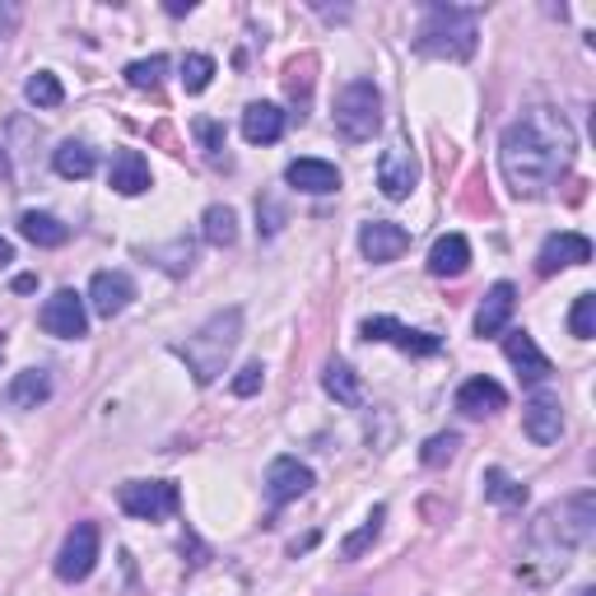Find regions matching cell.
I'll list each match as a JSON object with an SVG mask.
<instances>
[{"label":"cell","instance_id":"obj_1","mask_svg":"<svg viewBox=\"0 0 596 596\" xmlns=\"http://www.w3.org/2000/svg\"><path fill=\"white\" fill-rule=\"evenodd\" d=\"M573 154H578L573 126L554 108H527L499 135V168L512 196H545L560 187V177L573 168Z\"/></svg>","mask_w":596,"mask_h":596},{"label":"cell","instance_id":"obj_2","mask_svg":"<svg viewBox=\"0 0 596 596\" xmlns=\"http://www.w3.org/2000/svg\"><path fill=\"white\" fill-rule=\"evenodd\" d=\"M592 531H596V494L578 489V494H569L564 504H550L541 518L531 522V550L564 569L569 554L592 541Z\"/></svg>","mask_w":596,"mask_h":596},{"label":"cell","instance_id":"obj_3","mask_svg":"<svg viewBox=\"0 0 596 596\" xmlns=\"http://www.w3.org/2000/svg\"><path fill=\"white\" fill-rule=\"evenodd\" d=\"M238 341H243V308H224L206 317L201 327H196V335H187V341H177L173 354L187 364V373L196 377L201 387H210L214 377L224 373L229 354L238 350Z\"/></svg>","mask_w":596,"mask_h":596},{"label":"cell","instance_id":"obj_4","mask_svg":"<svg viewBox=\"0 0 596 596\" xmlns=\"http://www.w3.org/2000/svg\"><path fill=\"white\" fill-rule=\"evenodd\" d=\"M475 37H481V29H475V10L433 0V5H424V14H420V29H415V52L433 56V62H471Z\"/></svg>","mask_w":596,"mask_h":596},{"label":"cell","instance_id":"obj_5","mask_svg":"<svg viewBox=\"0 0 596 596\" xmlns=\"http://www.w3.org/2000/svg\"><path fill=\"white\" fill-rule=\"evenodd\" d=\"M383 126V93H377L373 79H350V85L335 93V131L350 145L373 141V131Z\"/></svg>","mask_w":596,"mask_h":596},{"label":"cell","instance_id":"obj_6","mask_svg":"<svg viewBox=\"0 0 596 596\" xmlns=\"http://www.w3.org/2000/svg\"><path fill=\"white\" fill-rule=\"evenodd\" d=\"M117 504H122V512L135 522H164L177 512L183 494H177L173 481H126L117 489Z\"/></svg>","mask_w":596,"mask_h":596},{"label":"cell","instance_id":"obj_7","mask_svg":"<svg viewBox=\"0 0 596 596\" xmlns=\"http://www.w3.org/2000/svg\"><path fill=\"white\" fill-rule=\"evenodd\" d=\"M98 545H103L98 541V527L93 522H75L62 554H56V578L62 583H85L93 573V564H98Z\"/></svg>","mask_w":596,"mask_h":596},{"label":"cell","instance_id":"obj_8","mask_svg":"<svg viewBox=\"0 0 596 596\" xmlns=\"http://www.w3.org/2000/svg\"><path fill=\"white\" fill-rule=\"evenodd\" d=\"M360 335H364V341H387V345H396V350L415 354V360H429V354H439V350H443L439 335H429V331H410L406 322H396V317H364Z\"/></svg>","mask_w":596,"mask_h":596},{"label":"cell","instance_id":"obj_9","mask_svg":"<svg viewBox=\"0 0 596 596\" xmlns=\"http://www.w3.org/2000/svg\"><path fill=\"white\" fill-rule=\"evenodd\" d=\"M37 322H43L47 335H62V341H79V335H89V312H85V298L75 289H56L43 312H37Z\"/></svg>","mask_w":596,"mask_h":596},{"label":"cell","instance_id":"obj_10","mask_svg":"<svg viewBox=\"0 0 596 596\" xmlns=\"http://www.w3.org/2000/svg\"><path fill=\"white\" fill-rule=\"evenodd\" d=\"M420 183V164H415V150L406 141H391L383 150V164H377V187H383L387 201H406Z\"/></svg>","mask_w":596,"mask_h":596},{"label":"cell","instance_id":"obj_11","mask_svg":"<svg viewBox=\"0 0 596 596\" xmlns=\"http://www.w3.org/2000/svg\"><path fill=\"white\" fill-rule=\"evenodd\" d=\"M592 262V243L583 233H550L541 252H536V275H560L564 266H587Z\"/></svg>","mask_w":596,"mask_h":596},{"label":"cell","instance_id":"obj_12","mask_svg":"<svg viewBox=\"0 0 596 596\" xmlns=\"http://www.w3.org/2000/svg\"><path fill=\"white\" fill-rule=\"evenodd\" d=\"M308 489H312V471L298 462V456H275L271 471H266V499L275 508H285L294 499H303Z\"/></svg>","mask_w":596,"mask_h":596},{"label":"cell","instance_id":"obj_13","mask_svg":"<svg viewBox=\"0 0 596 596\" xmlns=\"http://www.w3.org/2000/svg\"><path fill=\"white\" fill-rule=\"evenodd\" d=\"M131 298H135V280L126 271H98L89 280V308L98 317H108V322L131 308Z\"/></svg>","mask_w":596,"mask_h":596},{"label":"cell","instance_id":"obj_14","mask_svg":"<svg viewBox=\"0 0 596 596\" xmlns=\"http://www.w3.org/2000/svg\"><path fill=\"white\" fill-rule=\"evenodd\" d=\"M406 247H410V229L391 224V220H368L360 229V252H364V262H373V266L396 262Z\"/></svg>","mask_w":596,"mask_h":596},{"label":"cell","instance_id":"obj_15","mask_svg":"<svg viewBox=\"0 0 596 596\" xmlns=\"http://www.w3.org/2000/svg\"><path fill=\"white\" fill-rule=\"evenodd\" d=\"M522 429H527V439L531 443H560V433H564V406H560V396H531V401L522 406Z\"/></svg>","mask_w":596,"mask_h":596},{"label":"cell","instance_id":"obj_16","mask_svg":"<svg viewBox=\"0 0 596 596\" xmlns=\"http://www.w3.org/2000/svg\"><path fill=\"white\" fill-rule=\"evenodd\" d=\"M285 183L308 196H331V191H341V168L327 164V158H294L285 168Z\"/></svg>","mask_w":596,"mask_h":596},{"label":"cell","instance_id":"obj_17","mask_svg":"<svg viewBox=\"0 0 596 596\" xmlns=\"http://www.w3.org/2000/svg\"><path fill=\"white\" fill-rule=\"evenodd\" d=\"M504 354H508V364L518 368L522 383H531V387H536V383H545V377L554 373L550 360L541 354V345H536L527 331H504Z\"/></svg>","mask_w":596,"mask_h":596},{"label":"cell","instance_id":"obj_18","mask_svg":"<svg viewBox=\"0 0 596 596\" xmlns=\"http://www.w3.org/2000/svg\"><path fill=\"white\" fill-rule=\"evenodd\" d=\"M508 406V391L494 383V377H466L462 387H456V410L471 415V420H481V415H499Z\"/></svg>","mask_w":596,"mask_h":596},{"label":"cell","instance_id":"obj_19","mask_svg":"<svg viewBox=\"0 0 596 596\" xmlns=\"http://www.w3.org/2000/svg\"><path fill=\"white\" fill-rule=\"evenodd\" d=\"M108 183H112V191L117 196H141V191H150V158L141 154V150H117L112 154V173H108Z\"/></svg>","mask_w":596,"mask_h":596},{"label":"cell","instance_id":"obj_20","mask_svg":"<svg viewBox=\"0 0 596 596\" xmlns=\"http://www.w3.org/2000/svg\"><path fill=\"white\" fill-rule=\"evenodd\" d=\"M512 303H518V289H512L508 280H499L489 294H485V303L481 312H475V335H504L508 331V317H512Z\"/></svg>","mask_w":596,"mask_h":596},{"label":"cell","instance_id":"obj_21","mask_svg":"<svg viewBox=\"0 0 596 596\" xmlns=\"http://www.w3.org/2000/svg\"><path fill=\"white\" fill-rule=\"evenodd\" d=\"M5 406L10 410H37L52 396V373H43V368H24V373H14L10 383H5Z\"/></svg>","mask_w":596,"mask_h":596},{"label":"cell","instance_id":"obj_22","mask_svg":"<svg viewBox=\"0 0 596 596\" xmlns=\"http://www.w3.org/2000/svg\"><path fill=\"white\" fill-rule=\"evenodd\" d=\"M466 266H471V243L462 233H443L429 247V275H439V280H456V275H466Z\"/></svg>","mask_w":596,"mask_h":596},{"label":"cell","instance_id":"obj_23","mask_svg":"<svg viewBox=\"0 0 596 596\" xmlns=\"http://www.w3.org/2000/svg\"><path fill=\"white\" fill-rule=\"evenodd\" d=\"M285 126H289V117L275 103H252L243 112V141L247 145H275L285 135Z\"/></svg>","mask_w":596,"mask_h":596},{"label":"cell","instance_id":"obj_24","mask_svg":"<svg viewBox=\"0 0 596 596\" xmlns=\"http://www.w3.org/2000/svg\"><path fill=\"white\" fill-rule=\"evenodd\" d=\"M19 233H24L33 247H62V243H70V224H62L47 210H24V214H19Z\"/></svg>","mask_w":596,"mask_h":596},{"label":"cell","instance_id":"obj_25","mask_svg":"<svg viewBox=\"0 0 596 596\" xmlns=\"http://www.w3.org/2000/svg\"><path fill=\"white\" fill-rule=\"evenodd\" d=\"M322 387L327 396H335L341 406H364V387H360V373H354L345 360H331L322 373Z\"/></svg>","mask_w":596,"mask_h":596},{"label":"cell","instance_id":"obj_26","mask_svg":"<svg viewBox=\"0 0 596 596\" xmlns=\"http://www.w3.org/2000/svg\"><path fill=\"white\" fill-rule=\"evenodd\" d=\"M485 499L499 504V508H527V485L512 481L504 466H489L485 471Z\"/></svg>","mask_w":596,"mask_h":596},{"label":"cell","instance_id":"obj_27","mask_svg":"<svg viewBox=\"0 0 596 596\" xmlns=\"http://www.w3.org/2000/svg\"><path fill=\"white\" fill-rule=\"evenodd\" d=\"M52 168L62 173V177H89L93 168H98V154H93V145H85V141H66L62 150L52 154Z\"/></svg>","mask_w":596,"mask_h":596},{"label":"cell","instance_id":"obj_28","mask_svg":"<svg viewBox=\"0 0 596 596\" xmlns=\"http://www.w3.org/2000/svg\"><path fill=\"white\" fill-rule=\"evenodd\" d=\"M201 238L210 247H233L238 243V214L233 206H210L201 214Z\"/></svg>","mask_w":596,"mask_h":596},{"label":"cell","instance_id":"obj_29","mask_svg":"<svg viewBox=\"0 0 596 596\" xmlns=\"http://www.w3.org/2000/svg\"><path fill=\"white\" fill-rule=\"evenodd\" d=\"M383 522H387V508L377 504L368 518H364V527H360V531H350L345 541H341V560H364V550L377 541V536H383Z\"/></svg>","mask_w":596,"mask_h":596},{"label":"cell","instance_id":"obj_30","mask_svg":"<svg viewBox=\"0 0 596 596\" xmlns=\"http://www.w3.org/2000/svg\"><path fill=\"white\" fill-rule=\"evenodd\" d=\"M24 98H29L33 108H62L66 103V89H62V79H56L52 70H37V75H29Z\"/></svg>","mask_w":596,"mask_h":596},{"label":"cell","instance_id":"obj_31","mask_svg":"<svg viewBox=\"0 0 596 596\" xmlns=\"http://www.w3.org/2000/svg\"><path fill=\"white\" fill-rule=\"evenodd\" d=\"M210 79H214V56H206V52L183 56V89L187 93H206Z\"/></svg>","mask_w":596,"mask_h":596},{"label":"cell","instance_id":"obj_32","mask_svg":"<svg viewBox=\"0 0 596 596\" xmlns=\"http://www.w3.org/2000/svg\"><path fill=\"white\" fill-rule=\"evenodd\" d=\"M168 75V56H145V62H131L126 66V85L131 89H158Z\"/></svg>","mask_w":596,"mask_h":596},{"label":"cell","instance_id":"obj_33","mask_svg":"<svg viewBox=\"0 0 596 596\" xmlns=\"http://www.w3.org/2000/svg\"><path fill=\"white\" fill-rule=\"evenodd\" d=\"M569 331L578 335V341H592V335H596V294H578V298H573Z\"/></svg>","mask_w":596,"mask_h":596},{"label":"cell","instance_id":"obj_34","mask_svg":"<svg viewBox=\"0 0 596 596\" xmlns=\"http://www.w3.org/2000/svg\"><path fill=\"white\" fill-rule=\"evenodd\" d=\"M191 131H196V141L206 145V158H210V164H224V168H229V154H224V150H229V145H224V126H220V122H210V117H201V122H196Z\"/></svg>","mask_w":596,"mask_h":596},{"label":"cell","instance_id":"obj_35","mask_svg":"<svg viewBox=\"0 0 596 596\" xmlns=\"http://www.w3.org/2000/svg\"><path fill=\"white\" fill-rule=\"evenodd\" d=\"M456 448H462V439H456V433H433V439L420 448V462H424V466H448L452 456H456Z\"/></svg>","mask_w":596,"mask_h":596},{"label":"cell","instance_id":"obj_36","mask_svg":"<svg viewBox=\"0 0 596 596\" xmlns=\"http://www.w3.org/2000/svg\"><path fill=\"white\" fill-rule=\"evenodd\" d=\"M256 220H262V224H256V229H262V233L271 238V233H280V224H285V210L275 206L271 196H256Z\"/></svg>","mask_w":596,"mask_h":596},{"label":"cell","instance_id":"obj_37","mask_svg":"<svg viewBox=\"0 0 596 596\" xmlns=\"http://www.w3.org/2000/svg\"><path fill=\"white\" fill-rule=\"evenodd\" d=\"M262 383H266V368L262 364H247L243 373L233 377V396H256V391H262Z\"/></svg>","mask_w":596,"mask_h":596},{"label":"cell","instance_id":"obj_38","mask_svg":"<svg viewBox=\"0 0 596 596\" xmlns=\"http://www.w3.org/2000/svg\"><path fill=\"white\" fill-rule=\"evenodd\" d=\"M14 29H19V5L14 0H0V43L14 37Z\"/></svg>","mask_w":596,"mask_h":596},{"label":"cell","instance_id":"obj_39","mask_svg":"<svg viewBox=\"0 0 596 596\" xmlns=\"http://www.w3.org/2000/svg\"><path fill=\"white\" fill-rule=\"evenodd\" d=\"M14 289H19V294H29V289H37V275H19V280H14Z\"/></svg>","mask_w":596,"mask_h":596},{"label":"cell","instance_id":"obj_40","mask_svg":"<svg viewBox=\"0 0 596 596\" xmlns=\"http://www.w3.org/2000/svg\"><path fill=\"white\" fill-rule=\"evenodd\" d=\"M10 262H14V247H10V243H5V238H0V271H5V266H10Z\"/></svg>","mask_w":596,"mask_h":596},{"label":"cell","instance_id":"obj_41","mask_svg":"<svg viewBox=\"0 0 596 596\" xmlns=\"http://www.w3.org/2000/svg\"><path fill=\"white\" fill-rule=\"evenodd\" d=\"M168 14H191V0H168Z\"/></svg>","mask_w":596,"mask_h":596},{"label":"cell","instance_id":"obj_42","mask_svg":"<svg viewBox=\"0 0 596 596\" xmlns=\"http://www.w3.org/2000/svg\"><path fill=\"white\" fill-rule=\"evenodd\" d=\"M0 354H5V335H0Z\"/></svg>","mask_w":596,"mask_h":596},{"label":"cell","instance_id":"obj_43","mask_svg":"<svg viewBox=\"0 0 596 596\" xmlns=\"http://www.w3.org/2000/svg\"><path fill=\"white\" fill-rule=\"evenodd\" d=\"M0 164H5V158H0Z\"/></svg>","mask_w":596,"mask_h":596}]
</instances>
